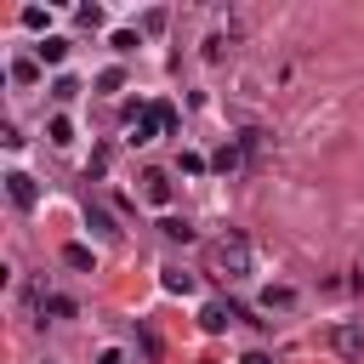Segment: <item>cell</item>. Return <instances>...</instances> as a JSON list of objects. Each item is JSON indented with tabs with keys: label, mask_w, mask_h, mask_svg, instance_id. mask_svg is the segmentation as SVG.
Wrapping results in <instances>:
<instances>
[{
	"label": "cell",
	"mask_w": 364,
	"mask_h": 364,
	"mask_svg": "<svg viewBox=\"0 0 364 364\" xmlns=\"http://www.w3.org/2000/svg\"><path fill=\"white\" fill-rule=\"evenodd\" d=\"M210 267H216L222 279H245V273H250V239H245V233H222V239L210 245Z\"/></svg>",
	"instance_id": "cell-1"
},
{
	"label": "cell",
	"mask_w": 364,
	"mask_h": 364,
	"mask_svg": "<svg viewBox=\"0 0 364 364\" xmlns=\"http://www.w3.org/2000/svg\"><path fill=\"white\" fill-rule=\"evenodd\" d=\"M6 193H11L17 210H34V205H40V182H34L28 171H11V176H6Z\"/></svg>",
	"instance_id": "cell-2"
},
{
	"label": "cell",
	"mask_w": 364,
	"mask_h": 364,
	"mask_svg": "<svg viewBox=\"0 0 364 364\" xmlns=\"http://www.w3.org/2000/svg\"><path fill=\"white\" fill-rule=\"evenodd\" d=\"M142 199H148V205H171V176H165V171H148V176H142Z\"/></svg>",
	"instance_id": "cell-3"
},
{
	"label": "cell",
	"mask_w": 364,
	"mask_h": 364,
	"mask_svg": "<svg viewBox=\"0 0 364 364\" xmlns=\"http://www.w3.org/2000/svg\"><path fill=\"white\" fill-rule=\"evenodd\" d=\"M228 318H239V313H233V307H222V301L199 307V330H210V336H222V330H228Z\"/></svg>",
	"instance_id": "cell-4"
},
{
	"label": "cell",
	"mask_w": 364,
	"mask_h": 364,
	"mask_svg": "<svg viewBox=\"0 0 364 364\" xmlns=\"http://www.w3.org/2000/svg\"><path fill=\"white\" fill-rule=\"evenodd\" d=\"M262 307H267V313H290V307H296V290H290V284H267V290H262Z\"/></svg>",
	"instance_id": "cell-5"
},
{
	"label": "cell",
	"mask_w": 364,
	"mask_h": 364,
	"mask_svg": "<svg viewBox=\"0 0 364 364\" xmlns=\"http://www.w3.org/2000/svg\"><path fill=\"white\" fill-rule=\"evenodd\" d=\"M63 262L80 267V273H91V267H97V250H91V245H63Z\"/></svg>",
	"instance_id": "cell-6"
},
{
	"label": "cell",
	"mask_w": 364,
	"mask_h": 364,
	"mask_svg": "<svg viewBox=\"0 0 364 364\" xmlns=\"http://www.w3.org/2000/svg\"><path fill=\"white\" fill-rule=\"evenodd\" d=\"M34 51H40V63H63V57H68V40H63V34H46Z\"/></svg>",
	"instance_id": "cell-7"
},
{
	"label": "cell",
	"mask_w": 364,
	"mask_h": 364,
	"mask_svg": "<svg viewBox=\"0 0 364 364\" xmlns=\"http://www.w3.org/2000/svg\"><path fill=\"white\" fill-rule=\"evenodd\" d=\"M159 233H165L171 245H188V239H193V222H182V216H165V222H159Z\"/></svg>",
	"instance_id": "cell-8"
},
{
	"label": "cell",
	"mask_w": 364,
	"mask_h": 364,
	"mask_svg": "<svg viewBox=\"0 0 364 364\" xmlns=\"http://www.w3.org/2000/svg\"><path fill=\"white\" fill-rule=\"evenodd\" d=\"M159 284H165L171 296H188V290H193V279H188L182 267H159Z\"/></svg>",
	"instance_id": "cell-9"
},
{
	"label": "cell",
	"mask_w": 364,
	"mask_h": 364,
	"mask_svg": "<svg viewBox=\"0 0 364 364\" xmlns=\"http://www.w3.org/2000/svg\"><path fill=\"white\" fill-rule=\"evenodd\" d=\"M358 347H364V330H358V324H341V330H336V353H347V358H353Z\"/></svg>",
	"instance_id": "cell-10"
},
{
	"label": "cell",
	"mask_w": 364,
	"mask_h": 364,
	"mask_svg": "<svg viewBox=\"0 0 364 364\" xmlns=\"http://www.w3.org/2000/svg\"><path fill=\"white\" fill-rule=\"evenodd\" d=\"M85 222H91V228H97L102 239H114V233H119V228H114V216H108L102 205H85Z\"/></svg>",
	"instance_id": "cell-11"
},
{
	"label": "cell",
	"mask_w": 364,
	"mask_h": 364,
	"mask_svg": "<svg viewBox=\"0 0 364 364\" xmlns=\"http://www.w3.org/2000/svg\"><path fill=\"white\" fill-rule=\"evenodd\" d=\"M239 154H245V148H239V142H228V148H216V159H210V165L228 176V171H239Z\"/></svg>",
	"instance_id": "cell-12"
},
{
	"label": "cell",
	"mask_w": 364,
	"mask_h": 364,
	"mask_svg": "<svg viewBox=\"0 0 364 364\" xmlns=\"http://www.w3.org/2000/svg\"><path fill=\"white\" fill-rule=\"evenodd\" d=\"M23 28H34V34L51 28V11H46V6H23Z\"/></svg>",
	"instance_id": "cell-13"
},
{
	"label": "cell",
	"mask_w": 364,
	"mask_h": 364,
	"mask_svg": "<svg viewBox=\"0 0 364 364\" xmlns=\"http://www.w3.org/2000/svg\"><path fill=\"white\" fill-rule=\"evenodd\" d=\"M46 136H51V142H57V148H68V142H74V125H68V119H63V114H57V119H51V125H46Z\"/></svg>",
	"instance_id": "cell-14"
},
{
	"label": "cell",
	"mask_w": 364,
	"mask_h": 364,
	"mask_svg": "<svg viewBox=\"0 0 364 364\" xmlns=\"http://www.w3.org/2000/svg\"><path fill=\"white\" fill-rule=\"evenodd\" d=\"M119 85H125V74H119V68H102V74H97V91H102V97H114Z\"/></svg>",
	"instance_id": "cell-15"
},
{
	"label": "cell",
	"mask_w": 364,
	"mask_h": 364,
	"mask_svg": "<svg viewBox=\"0 0 364 364\" xmlns=\"http://www.w3.org/2000/svg\"><path fill=\"white\" fill-rule=\"evenodd\" d=\"M40 307H46V313H51V318H74V301H68V296H46V301H40Z\"/></svg>",
	"instance_id": "cell-16"
},
{
	"label": "cell",
	"mask_w": 364,
	"mask_h": 364,
	"mask_svg": "<svg viewBox=\"0 0 364 364\" xmlns=\"http://www.w3.org/2000/svg\"><path fill=\"white\" fill-rule=\"evenodd\" d=\"M11 80H17V85H34V80H40V68L23 57V63H11Z\"/></svg>",
	"instance_id": "cell-17"
},
{
	"label": "cell",
	"mask_w": 364,
	"mask_h": 364,
	"mask_svg": "<svg viewBox=\"0 0 364 364\" xmlns=\"http://www.w3.org/2000/svg\"><path fill=\"white\" fill-rule=\"evenodd\" d=\"M74 91H80V80H68V74H57V80H51V97H57V102H68Z\"/></svg>",
	"instance_id": "cell-18"
},
{
	"label": "cell",
	"mask_w": 364,
	"mask_h": 364,
	"mask_svg": "<svg viewBox=\"0 0 364 364\" xmlns=\"http://www.w3.org/2000/svg\"><path fill=\"white\" fill-rule=\"evenodd\" d=\"M154 119H159V131H176V108L171 102H154Z\"/></svg>",
	"instance_id": "cell-19"
},
{
	"label": "cell",
	"mask_w": 364,
	"mask_h": 364,
	"mask_svg": "<svg viewBox=\"0 0 364 364\" xmlns=\"http://www.w3.org/2000/svg\"><path fill=\"white\" fill-rule=\"evenodd\" d=\"M74 17H80V28H97V23H102V6H80Z\"/></svg>",
	"instance_id": "cell-20"
},
{
	"label": "cell",
	"mask_w": 364,
	"mask_h": 364,
	"mask_svg": "<svg viewBox=\"0 0 364 364\" xmlns=\"http://www.w3.org/2000/svg\"><path fill=\"white\" fill-rule=\"evenodd\" d=\"M222 46H228V34H210L205 40V63H222Z\"/></svg>",
	"instance_id": "cell-21"
},
{
	"label": "cell",
	"mask_w": 364,
	"mask_h": 364,
	"mask_svg": "<svg viewBox=\"0 0 364 364\" xmlns=\"http://www.w3.org/2000/svg\"><path fill=\"white\" fill-rule=\"evenodd\" d=\"M97 364H131V358H125L119 347H108V353H97Z\"/></svg>",
	"instance_id": "cell-22"
},
{
	"label": "cell",
	"mask_w": 364,
	"mask_h": 364,
	"mask_svg": "<svg viewBox=\"0 0 364 364\" xmlns=\"http://www.w3.org/2000/svg\"><path fill=\"white\" fill-rule=\"evenodd\" d=\"M239 364H273V358H267V353H245Z\"/></svg>",
	"instance_id": "cell-23"
}]
</instances>
